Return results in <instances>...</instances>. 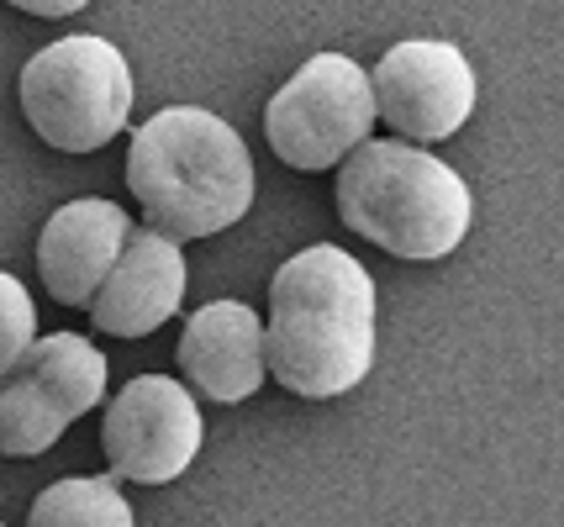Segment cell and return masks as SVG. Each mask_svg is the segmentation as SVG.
I'll list each match as a JSON object with an SVG mask.
<instances>
[{"mask_svg": "<svg viewBox=\"0 0 564 527\" xmlns=\"http://www.w3.org/2000/svg\"><path fill=\"white\" fill-rule=\"evenodd\" d=\"M270 375L301 402L348 396L375 364V279L354 253L317 243L270 279Z\"/></svg>", "mask_w": 564, "mask_h": 527, "instance_id": "6da1fadb", "label": "cell"}, {"mask_svg": "<svg viewBox=\"0 0 564 527\" xmlns=\"http://www.w3.org/2000/svg\"><path fill=\"white\" fill-rule=\"evenodd\" d=\"M127 190L174 243L217 238L253 206V158L217 111L170 106L132 132Z\"/></svg>", "mask_w": 564, "mask_h": 527, "instance_id": "7a4b0ae2", "label": "cell"}, {"mask_svg": "<svg viewBox=\"0 0 564 527\" xmlns=\"http://www.w3.org/2000/svg\"><path fill=\"white\" fill-rule=\"evenodd\" d=\"M333 196H338V217L348 232L412 264L448 259L475 222V196L465 179L438 153L406 149L395 138L348 153L338 164Z\"/></svg>", "mask_w": 564, "mask_h": 527, "instance_id": "3957f363", "label": "cell"}, {"mask_svg": "<svg viewBox=\"0 0 564 527\" xmlns=\"http://www.w3.org/2000/svg\"><path fill=\"white\" fill-rule=\"evenodd\" d=\"M26 127L58 153H96L127 127L132 111V69L117 43L106 37H58L26 58L22 79Z\"/></svg>", "mask_w": 564, "mask_h": 527, "instance_id": "277c9868", "label": "cell"}, {"mask_svg": "<svg viewBox=\"0 0 564 527\" xmlns=\"http://www.w3.org/2000/svg\"><path fill=\"white\" fill-rule=\"evenodd\" d=\"M375 122V85L344 53H312L264 106V138L274 158L301 175L338 169L348 153L369 143Z\"/></svg>", "mask_w": 564, "mask_h": 527, "instance_id": "5b68a950", "label": "cell"}, {"mask_svg": "<svg viewBox=\"0 0 564 527\" xmlns=\"http://www.w3.org/2000/svg\"><path fill=\"white\" fill-rule=\"evenodd\" d=\"M106 402V359L79 332H48L0 380V453L37 459Z\"/></svg>", "mask_w": 564, "mask_h": 527, "instance_id": "8992f818", "label": "cell"}, {"mask_svg": "<svg viewBox=\"0 0 564 527\" xmlns=\"http://www.w3.org/2000/svg\"><path fill=\"white\" fill-rule=\"evenodd\" d=\"M369 85H375L380 122L391 127L395 138H412V143L454 138L480 101L475 64L454 43H438V37H406V43L386 48Z\"/></svg>", "mask_w": 564, "mask_h": 527, "instance_id": "52a82bcc", "label": "cell"}, {"mask_svg": "<svg viewBox=\"0 0 564 527\" xmlns=\"http://www.w3.org/2000/svg\"><path fill=\"white\" fill-rule=\"evenodd\" d=\"M200 406L191 391L170 375H138L122 385V396L106 406L100 422V443L111 459L117 480H138V485H170L180 480L200 453Z\"/></svg>", "mask_w": 564, "mask_h": 527, "instance_id": "ba28073f", "label": "cell"}, {"mask_svg": "<svg viewBox=\"0 0 564 527\" xmlns=\"http://www.w3.org/2000/svg\"><path fill=\"white\" fill-rule=\"evenodd\" d=\"M132 222L117 201H69L58 206L37 238V275L58 306H90L106 275L117 270Z\"/></svg>", "mask_w": 564, "mask_h": 527, "instance_id": "9c48e42d", "label": "cell"}, {"mask_svg": "<svg viewBox=\"0 0 564 527\" xmlns=\"http://www.w3.org/2000/svg\"><path fill=\"white\" fill-rule=\"evenodd\" d=\"M185 253L164 232H143L132 227L117 270L106 275L100 296L90 301V322L111 338H148L170 322L180 301H185Z\"/></svg>", "mask_w": 564, "mask_h": 527, "instance_id": "30bf717a", "label": "cell"}, {"mask_svg": "<svg viewBox=\"0 0 564 527\" xmlns=\"http://www.w3.org/2000/svg\"><path fill=\"white\" fill-rule=\"evenodd\" d=\"M180 370L206 402L238 406L248 402L264 375H270V353H264V322L243 301H212L180 332Z\"/></svg>", "mask_w": 564, "mask_h": 527, "instance_id": "8fae6325", "label": "cell"}, {"mask_svg": "<svg viewBox=\"0 0 564 527\" xmlns=\"http://www.w3.org/2000/svg\"><path fill=\"white\" fill-rule=\"evenodd\" d=\"M26 527H132V506L117 491V475H69L32 502Z\"/></svg>", "mask_w": 564, "mask_h": 527, "instance_id": "7c38bea8", "label": "cell"}, {"mask_svg": "<svg viewBox=\"0 0 564 527\" xmlns=\"http://www.w3.org/2000/svg\"><path fill=\"white\" fill-rule=\"evenodd\" d=\"M37 343V311H32V296L17 275L0 270V380L17 370V359Z\"/></svg>", "mask_w": 564, "mask_h": 527, "instance_id": "4fadbf2b", "label": "cell"}, {"mask_svg": "<svg viewBox=\"0 0 564 527\" xmlns=\"http://www.w3.org/2000/svg\"><path fill=\"white\" fill-rule=\"evenodd\" d=\"M6 6H17L26 17H74V11H85L90 0H6Z\"/></svg>", "mask_w": 564, "mask_h": 527, "instance_id": "5bb4252c", "label": "cell"}]
</instances>
